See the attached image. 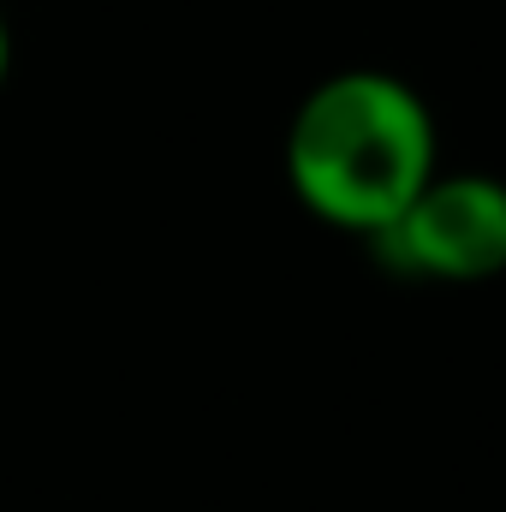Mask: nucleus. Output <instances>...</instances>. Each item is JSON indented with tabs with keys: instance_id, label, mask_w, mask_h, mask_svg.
<instances>
[{
	"instance_id": "obj_3",
	"label": "nucleus",
	"mask_w": 506,
	"mask_h": 512,
	"mask_svg": "<svg viewBox=\"0 0 506 512\" xmlns=\"http://www.w3.org/2000/svg\"><path fill=\"white\" fill-rule=\"evenodd\" d=\"M6 72H12V24H6V6H0V90H6Z\"/></svg>"
},
{
	"instance_id": "obj_1",
	"label": "nucleus",
	"mask_w": 506,
	"mask_h": 512,
	"mask_svg": "<svg viewBox=\"0 0 506 512\" xmlns=\"http://www.w3.org/2000/svg\"><path fill=\"white\" fill-rule=\"evenodd\" d=\"M435 173L441 137L429 102L381 66H346L292 108L286 185L334 233L381 239Z\"/></svg>"
},
{
	"instance_id": "obj_2",
	"label": "nucleus",
	"mask_w": 506,
	"mask_h": 512,
	"mask_svg": "<svg viewBox=\"0 0 506 512\" xmlns=\"http://www.w3.org/2000/svg\"><path fill=\"white\" fill-rule=\"evenodd\" d=\"M405 280L483 286L506 274V179L495 173H435L405 215L370 239Z\"/></svg>"
}]
</instances>
